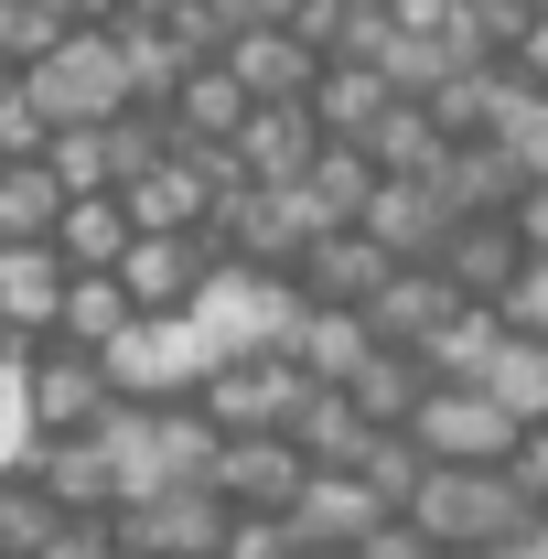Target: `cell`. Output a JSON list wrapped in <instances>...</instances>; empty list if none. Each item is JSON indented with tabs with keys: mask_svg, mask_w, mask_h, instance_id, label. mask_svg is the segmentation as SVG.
<instances>
[{
	"mask_svg": "<svg viewBox=\"0 0 548 559\" xmlns=\"http://www.w3.org/2000/svg\"><path fill=\"white\" fill-rule=\"evenodd\" d=\"M0 97H11V66H0Z\"/></svg>",
	"mask_w": 548,
	"mask_h": 559,
	"instance_id": "49",
	"label": "cell"
},
{
	"mask_svg": "<svg viewBox=\"0 0 548 559\" xmlns=\"http://www.w3.org/2000/svg\"><path fill=\"white\" fill-rule=\"evenodd\" d=\"M344 399L377 419V430H409V409L430 399V366H419V355H398V345H377L366 366H355V388H344Z\"/></svg>",
	"mask_w": 548,
	"mask_h": 559,
	"instance_id": "31",
	"label": "cell"
},
{
	"mask_svg": "<svg viewBox=\"0 0 548 559\" xmlns=\"http://www.w3.org/2000/svg\"><path fill=\"white\" fill-rule=\"evenodd\" d=\"M215 66L248 86V108H290V97H312L323 55H312L290 22H248V33H226V44H215Z\"/></svg>",
	"mask_w": 548,
	"mask_h": 559,
	"instance_id": "12",
	"label": "cell"
},
{
	"mask_svg": "<svg viewBox=\"0 0 548 559\" xmlns=\"http://www.w3.org/2000/svg\"><path fill=\"white\" fill-rule=\"evenodd\" d=\"M22 474L55 495L65 516H119V463H108V441H97V430H75V441H33V463H22Z\"/></svg>",
	"mask_w": 548,
	"mask_h": 559,
	"instance_id": "17",
	"label": "cell"
},
{
	"mask_svg": "<svg viewBox=\"0 0 548 559\" xmlns=\"http://www.w3.org/2000/svg\"><path fill=\"white\" fill-rule=\"evenodd\" d=\"M119 66H130V108H172V86L205 66V55H194L172 22H151V11H140V22H119Z\"/></svg>",
	"mask_w": 548,
	"mask_h": 559,
	"instance_id": "23",
	"label": "cell"
},
{
	"mask_svg": "<svg viewBox=\"0 0 548 559\" xmlns=\"http://www.w3.org/2000/svg\"><path fill=\"white\" fill-rule=\"evenodd\" d=\"M527 559H548V527H538V538H527Z\"/></svg>",
	"mask_w": 548,
	"mask_h": 559,
	"instance_id": "45",
	"label": "cell"
},
{
	"mask_svg": "<svg viewBox=\"0 0 548 559\" xmlns=\"http://www.w3.org/2000/svg\"><path fill=\"white\" fill-rule=\"evenodd\" d=\"M366 151H377V173H388V183H419V173H430V162L452 151V130H441V119H430L419 97H398V108L377 119V140H366Z\"/></svg>",
	"mask_w": 548,
	"mask_h": 559,
	"instance_id": "32",
	"label": "cell"
},
{
	"mask_svg": "<svg viewBox=\"0 0 548 559\" xmlns=\"http://www.w3.org/2000/svg\"><path fill=\"white\" fill-rule=\"evenodd\" d=\"M312 399V377L290 366V345H259V355H215L205 388H194V409L215 419V441H248V430H290Z\"/></svg>",
	"mask_w": 548,
	"mask_h": 559,
	"instance_id": "4",
	"label": "cell"
},
{
	"mask_svg": "<svg viewBox=\"0 0 548 559\" xmlns=\"http://www.w3.org/2000/svg\"><path fill=\"white\" fill-rule=\"evenodd\" d=\"M130 205H119V194H65V226H55V259H65V270H119V259H130Z\"/></svg>",
	"mask_w": 548,
	"mask_h": 559,
	"instance_id": "28",
	"label": "cell"
},
{
	"mask_svg": "<svg viewBox=\"0 0 548 559\" xmlns=\"http://www.w3.org/2000/svg\"><path fill=\"white\" fill-rule=\"evenodd\" d=\"M44 559H130V549H119V516H65L44 538Z\"/></svg>",
	"mask_w": 548,
	"mask_h": 559,
	"instance_id": "39",
	"label": "cell"
},
{
	"mask_svg": "<svg viewBox=\"0 0 548 559\" xmlns=\"http://www.w3.org/2000/svg\"><path fill=\"white\" fill-rule=\"evenodd\" d=\"M215 280H226L215 226H183V237H130V259H119V290L140 301V323H172V312H194Z\"/></svg>",
	"mask_w": 548,
	"mask_h": 559,
	"instance_id": "6",
	"label": "cell"
},
{
	"mask_svg": "<svg viewBox=\"0 0 548 559\" xmlns=\"http://www.w3.org/2000/svg\"><path fill=\"white\" fill-rule=\"evenodd\" d=\"M388 270H398V259H388L366 226H323V237L290 259V290H301L312 312H366V301L388 290Z\"/></svg>",
	"mask_w": 548,
	"mask_h": 559,
	"instance_id": "10",
	"label": "cell"
},
{
	"mask_svg": "<svg viewBox=\"0 0 548 559\" xmlns=\"http://www.w3.org/2000/svg\"><path fill=\"white\" fill-rule=\"evenodd\" d=\"M505 355V312H484V301H463L430 345H419V366L441 377V388H484V366Z\"/></svg>",
	"mask_w": 548,
	"mask_h": 559,
	"instance_id": "29",
	"label": "cell"
},
{
	"mask_svg": "<svg viewBox=\"0 0 548 559\" xmlns=\"http://www.w3.org/2000/svg\"><path fill=\"white\" fill-rule=\"evenodd\" d=\"M65 33H75V22L55 11V0H0V66H11V75H22V66H44Z\"/></svg>",
	"mask_w": 548,
	"mask_h": 559,
	"instance_id": "37",
	"label": "cell"
},
{
	"mask_svg": "<svg viewBox=\"0 0 548 559\" xmlns=\"http://www.w3.org/2000/svg\"><path fill=\"white\" fill-rule=\"evenodd\" d=\"M215 559H290V516H226Z\"/></svg>",
	"mask_w": 548,
	"mask_h": 559,
	"instance_id": "40",
	"label": "cell"
},
{
	"mask_svg": "<svg viewBox=\"0 0 548 559\" xmlns=\"http://www.w3.org/2000/svg\"><path fill=\"white\" fill-rule=\"evenodd\" d=\"M377 183H388V173H377V151H366V140H323V151H312V173H301V194L334 215V226H355V215L377 205Z\"/></svg>",
	"mask_w": 548,
	"mask_h": 559,
	"instance_id": "30",
	"label": "cell"
},
{
	"mask_svg": "<svg viewBox=\"0 0 548 559\" xmlns=\"http://www.w3.org/2000/svg\"><path fill=\"white\" fill-rule=\"evenodd\" d=\"M366 355H377V323H366V312H301V334H290V366H301L312 388H355Z\"/></svg>",
	"mask_w": 548,
	"mask_h": 559,
	"instance_id": "26",
	"label": "cell"
},
{
	"mask_svg": "<svg viewBox=\"0 0 548 559\" xmlns=\"http://www.w3.org/2000/svg\"><path fill=\"white\" fill-rule=\"evenodd\" d=\"M65 259L55 248H0V334L11 345H44L55 334V312H65Z\"/></svg>",
	"mask_w": 548,
	"mask_h": 559,
	"instance_id": "18",
	"label": "cell"
},
{
	"mask_svg": "<svg viewBox=\"0 0 548 559\" xmlns=\"http://www.w3.org/2000/svg\"><path fill=\"white\" fill-rule=\"evenodd\" d=\"M505 11H538V0H505Z\"/></svg>",
	"mask_w": 548,
	"mask_h": 559,
	"instance_id": "48",
	"label": "cell"
},
{
	"mask_svg": "<svg viewBox=\"0 0 548 559\" xmlns=\"http://www.w3.org/2000/svg\"><path fill=\"white\" fill-rule=\"evenodd\" d=\"M215 495H226V516H290L301 485H312V463L290 452V430H248V441H215Z\"/></svg>",
	"mask_w": 548,
	"mask_h": 559,
	"instance_id": "8",
	"label": "cell"
},
{
	"mask_svg": "<svg viewBox=\"0 0 548 559\" xmlns=\"http://www.w3.org/2000/svg\"><path fill=\"white\" fill-rule=\"evenodd\" d=\"M377 527H388V506L366 495V474H312V485H301V506H290V549H334V559H355Z\"/></svg>",
	"mask_w": 548,
	"mask_h": 559,
	"instance_id": "15",
	"label": "cell"
},
{
	"mask_svg": "<svg viewBox=\"0 0 548 559\" xmlns=\"http://www.w3.org/2000/svg\"><path fill=\"white\" fill-rule=\"evenodd\" d=\"M409 527L441 559H495V549H527L548 516L505 485V463H430L409 495Z\"/></svg>",
	"mask_w": 548,
	"mask_h": 559,
	"instance_id": "1",
	"label": "cell"
},
{
	"mask_svg": "<svg viewBox=\"0 0 548 559\" xmlns=\"http://www.w3.org/2000/svg\"><path fill=\"white\" fill-rule=\"evenodd\" d=\"M55 527H65V506H55V495L11 463V474H0V559H44V538H55Z\"/></svg>",
	"mask_w": 548,
	"mask_h": 559,
	"instance_id": "36",
	"label": "cell"
},
{
	"mask_svg": "<svg viewBox=\"0 0 548 559\" xmlns=\"http://www.w3.org/2000/svg\"><path fill=\"white\" fill-rule=\"evenodd\" d=\"M366 11H398V0H366Z\"/></svg>",
	"mask_w": 548,
	"mask_h": 559,
	"instance_id": "47",
	"label": "cell"
},
{
	"mask_svg": "<svg viewBox=\"0 0 548 559\" xmlns=\"http://www.w3.org/2000/svg\"><path fill=\"white\" fill-rule=\"evenodd\" d=\"M366 441H377V419L355 409L344 388H312L301 419H290V452H301L312 474H355V463H366Z\"/></svg>",
	"mask_w": 548,
	"mask_h": 559,
	"instance_id": "22",
	"label": "cell"
},
{
	"mask_svg": "<svg viewBox=\"0 0 548 559\" xmlns=\"http://www.w3.org/2000/svg\"><path fill=\"white\" fill-rule=\"evenodd\" d=\"M162 119H172V140H205V151H226V140L248 130V86H237V75L205 55V66L172 86V108H162Z\"/></svg>",
	"mask_w": 548,
	"mask_h": 559,
	"instance_id": "24",
	"label": "cell"
},
{
	"mask_svg": "<svg viewBox=\"0 0 548 559\" xmlns=\"http://www.w3.org/2000/svg\"><path fill=\"white\" fill-rule=\"evenodd\" d=\"M505 485H516V495L548 516V419H538V430H516V452H505Z\"/></svg>",
	"mask_w": 548,
	"mask_h": 559,
	"instance_id": "41",
	"label": "cell"
},
{
	"mask_svg": "<svg viewBox=\"0 0 548 559\" xmlns=\"http://www.w3.org/2000/svg\"><path fill=\"white\" fill-rule=\"evenodd\" d=\"M55 226H65L55 162H0V248H55Z\"/></svg>",
	"mask_w": 548,
	"mask_h": 559,
	"instance_id": "27",
	"label": "cell"
},
{
	"mask_svg": "<svg viewBox=\"0 0 548 559\" xmlns=\"http://www.w3.org/2000/svg\"><path fill=\"white\" fill-rule=\"evenodd\" d=\"M108 409H119V377H108V355L55 345V334L22 355V419H33V441H75V430H97Z\"/></svg>",
	"mask_w": 548,
	"mask_h": 559,
	"instance_id": "5",
	"label": "cell"
},
{
	"mask_svg": "<svg viewBox=\"0 0 548 559\" xmlns=\"http://www.w3.org/2000/svg\"><path fill=\"white\" fill-rule=\"evenodd\" d=\"M388 108H398V86L366 66V55H334V66L312 75V119H323V140H377Z\"/></svg>",
	"mask_w": 548,
	"mask_h": 559,
	"instance_id": "21",
	"label": "cell"
},
{
	"mask_svg": "<svg viewBox=\"0 0 548 559\" xmlns=\"http://www.w3.org/2000/svg\"><path fill=\"white\" fill-rule=\"evenodd\" d=\"M355 226H366L398 270H430V259H441V237H452V215H441L430 183H377V205L355 215Z\"/></svg>",
	"mask_w": 548,
	"mask_h": 559,
	"instance_id": "19",
	"label": "cell"
},
{
	"mask_svg": "<svg viewBox=\"0 0 548 559\" xmlns=\"http://www.w3.org/2000/svg\"><path fill=\"white\" fill-rule=\"evenodd\" d=\"M140 323V301L119 290V270H75L65 280V312H55V345H86V355H108L119 334Z\"/></svg>",
	"mask_w": 548,
	"mask_h": 559,
	"instance_id": "25",
	"label": "cell"
},
{
	"mask_svg": "<svg viewBox=\"0 0 548 559\" xmlns=\"http://www.w3.org/2000/svg\"><path fill=\"white\" fill-rule=\"evenodd\" d=\"M505 226H516V248H527V259H548V183H527V194L505 205Z\"/></svg>",
	"mask_w": 548,
	"mask_h": 559,
	"instance_id": "42",
	"label": "cell"
},
{
	"mask_svg": "<svg viewBox=\"0 0 548 559\" xmlns=\"http://www.w3.org/2000/svg\"><path fill=\"white\" fill-rule=\"evenodd\" d=\"M463 301H452V280L441 270H388V290L366 301V323H377V345H398V355H419L441 323H452Z\"/></svg>",
	"mask_w": 548,
	"mask_h": 559,
	"instance_id": "20",
	"label": "cell"
},
{
	"mask_svg": "<svg viewBox=\"0 0 548 559\" xmlns=\"http://www.w3.org/2000/svg\"><path fill=\"white\" fill-rule=\"evenodd\" d=\"M355 559H441V549L419 538L409 516H388V527H377V538H366V549H355Z\"/></svg>",
	"mask_w": 548,
	"mask_h": 559,
	"instance_id": "43",
	"label": "cell"
},
{
	"mask_svg": "<svg viewBox=\"0 0 548 559\" xmlns=\"http://www.w3.org/2000/svg\"><path fill=\"white\" fill-rule=\"evenodd\" d=\"M119 549L130 559H215L226 549V495L215 485L140 495V506H119Z\"/></svg>",
	"mask_w": 548,
	"mask_h": 559,
	"instance_id": "7",
	"label": "cell"
},
{
	"mask_svg": "<svg viewBox=\"0 0 548 559\" xmlns=\"http://www.w3.org/2000/svg\"><path fill=\"white\" fill-rule=\"evenodd\" d=\"M484 399L516 419V430H538L548 419V345H516V334H505V355L484 366Z\"/></svg>",
	"mask_w": 548,
	"mask_h": 559,
	"instance_id": "34",
	"label": "cell"
},
{
	"mask_svg": "<svg viewBox=\"0 0 548 559\" xmlns=\"http://www.w3.org/2000/svg\"><path fill=\"white\" fill-rule=\"evenodd\" d=\"M430 270L452 280V301H484V312H495V301L516 290V270H527V248H516V226H505V215H463V226L441 237V259H430Z\"/></svg>",
	"mask_w": 548,
	"mask_h": 559,
	"instance_id": "14",
	"label": "cell"
},
{
	"mask_svg": "<svg viewBox=\"0 0 548 559\" xmlns=\"http://www.w3.org/2000/svg\"><path fill=\"white\" fill-rule=\"evenodd\" d=\"M290 559H334V549H290Z\"/></svg>",
	"mask_w": 548,
	"mask_h": 559,
	"instance_id": "46",
	"label": "cell"
},
{
	"mask_svg": "<svg viewBox=\"0 0 548 559\" xmlns=\"http://www.w3.org/2000/svg\"><path fill=\"white\" fill-rule=\"evenodd\" d=\"M33 108H44V130H86V119H119L130 108V66H119V33H65L44 66L11 75Z\"/></svg>",
	"mask_w": 548,
	"mask_h": 559,
	"instance_id": "3",
	"label": "cell"
},
{
	"mask_svg": "<svg viewBox=\"0 0 548 559\" xmlns=\"http://www.w3.org/2000/svg\"><path fill=\"white\" fill-rule=\"evenodd\" d=\"M409 441H419V463H505L516 452V419L495 409L484 388H441L430 377V399L409 409Z\"/></svg>",
	"mask_w": 548,
	"mask_h": 559,
	"instance_id": "9",
	"label": "cell"
},
{
	"mask_svg": "<svg viewBox=\"0 0 548 559\" xmlns=\"http://www.w3.org/2000/svg\"><path fill=\"white\" fill-rule=\"evenodd\" d=\"M495 312H505V334H516V345H548V259H527L516 290H505Z\"/></svg>",
	"mask_w": 548,
	"mask_h": 559,
	"instance_id": "38",
	"label": "cell"
},
{
	"mask_svg": "<svg viewBox=\"0 0 548 559\" xmlns=\"http://www.w3.org/2000/svg\"><path fill=\"white\" fill-rule=\"evenodd\" d=\"M505 86H516V66H463L452 86H430L419 108H430L452 140H484V130H495V108H505Z\"/></svg>",
	"mask_w": 548,
	"mask_h": 559,
	"instance_id": "33",
	"label": "cell"
},
{
	"mask_svg": "<svg viewBox=\"0 0 548 559\" xmlns=\"http://www.w3.org/2000/svg\"><path fill=\"white\" fill-rule=\"evenodd\" d=\"M419 183L441 194V215H452V226H463V215H505L516 194H527V173H516V162H505L495 140H452V151H441V162H430Z\"/></svg>",
	"mask_w": 548,
	"mask_h": 559,
	"instance_id": "16",
	"label": "cell"
},
{
	"mask_svg": "<svg viewBox=\"0 0 548 559\" xmlns=\"http://www.w3.org/2000/svg\"><path fill=\"white\" fill-rule=\"evenodd\" d=\"M97 441H108V463H119V506L215 474V419L194 409V399H119V409L97 419Z\"/></svg>",
	"mask_w": 548,
	"mask_h": 559,
	"instance_id": "2",
	"label": "cell"
},
{
	"mask_svg": "<svg viewBox=\"0 0 548 559\" xmlns=\"http://www.w3.org/2000/svg\"><path fill=\"white\" fill-rule=\"evenodd\" d=\"M495 151H505V162H516V173H527V183H548V86H527V75H516V86H505V108H495Z\"/></svg>",
	"mask_w": 548,
	"mask_h": 559,
	"instance_id": "35",
	"label": "cell"
},
{
	"mask_svg": "<svg viewBox=\"0 0 548 559\" xmlns=\"http://www.w3.org/2000/svg\"><path fill=\"white\" fill-rule=\"evenodd\" d=\"M140 11H172V0H130V22H140Z\"/></svg>",
	"mask_w": 548,
	"mask_h": 559,
	"instance_id": "44",
	"label": "cell"
},
{
	"mask_svg": "<svg viewBox=\"0 0 548 559\" xmlns=\"http://www.w3.org/2000/svg\"><path fill=\"white\" fill-rule=\"evenodd\" d=\"M226 151H237V183L290 194V183L312 173V151H323V119H312V97H290V108H248V130L226 140Z\"/></svg>",
	"mask_w": 548,
	"mask_h": 559,
	"instance_id": "13",
	"label": "cell"
},
{
	"mask_svg": "<svg viewBox=\"0 0 548 559\" xmlns=\"http://www.w3.org/2000/svg\"><path fill=\"white\" fill-rule=\"evenodd\" d=\"M108 377H119V399H194L205 388V334L172 312V323H130L119 345H108Z\"/></svg>",
	"mask_w": 548,
	"mask_h": 559,
	"instance_id": "11",
	"label": "cell"
}]
</instances>
